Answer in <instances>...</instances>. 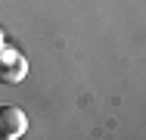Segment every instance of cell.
Here are the masks:
<instances>
[{"label":"cell","instance_id":"1","mask_svg":"<svg viewBox=\"0 0 146 140\" xmlns=\"http://www.w3.org/2000/svg\"><path fill=\"white\" fill-rule=\"evenodd\" d=\"M28 131V115L19 106H0V137L3 140H19Z\"/></svg>","mask_w":146,"mask_h":140},{"label":"cell","instance_id":"3","mask_svg":"<svg viewBox=\"0 0 146 140\" xmlns=\"http://www.w3.org/2000/svg\"><path fill=\"white\" fill-rule=\"evenodd\" d=\"M0 47H3V28H0Z\"/></svg>","mask_w":146,"mask_h":140},{"label":"cell","instance_id":"2","mask_svg":"<svg viewBox=\"0 0 146 140\" xmlns=\"http://www.w3.org/2000/svg\"><path fill=\"white\" fill-rule=\"evenodd\" d=\"M25 72H28V62L16 53V50H6V59L0 62V78L9 81V84H19L25 78Z\"/></svg>","mask_w":146,"mask_h":140}]
</instances>
